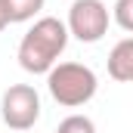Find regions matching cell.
<instances>
[{
    "instance_id": "cell-1",
    "label": "cell",
    "mask_w": 133,
    "mask_h": 133,
    "mask_svg": "<svg viewBox=\"0 0 133 133\" xmlns=\"http://www.w3.org/2000/svg\"><path fill=\"white\" fill-rule=\"evenodd\" d=\"M68 46V28L56 16L37 19L19 43V65L31 74H46Z\"/></svg>"
},
{
    "instance_id": "cell-2",
    "label": "cell",
    "mask_w": 133,
    "mask_h": 133,
    "mask_svg": "<svg viewBox=\"0 0 133 133\" xmlns=\"http://www.w3.org/2000/svg\"><path fill=\"white\" fill-rule=\"evenodd\" d=\"M46 87H50V96L65 105V108H77V105H87V102L96 96V74L90 65H81V62H59L46 71Z\"/></svg>"
},
{
    "instance_id": "cell-3",
    "label": "cell",
    "mask_w": 133,
    "mask_h": 133,
    "mask_svg": "<svg viewBox=\"0 0 133 133\" xmlns=\"http://www.w3.org/2000/svg\"><path fill=\"white\" fill-rule=\"evenodd\" d=\"M0 115H3V124L16 133L31 130L40 118V96L31 84H12L3 99H0Z\"/></svg>"
},
{
    "instance_id": "cell-4",
    "label": "cell",
    "mask_w": 133,
    "mask_h": 133,
    "mask_svg": "<svg viewBox=\"0 0 133 133\" xmlns=\"http://www.w3.org/2000/svg\"><path fill=\"white\" fill-rule=\"evenodd\" d=\"M68 37L81 43H99L108 31V6L102 0H74L68 9Z\"/></svg>"
},
{
    "instance_id": "cell-5",
    "label": "cell",
    "mask_w": 133,
    "mask_h": 133,
    "mask_svg": "<svg viewBox=\"0 0 133 133\" xmlns=\"http://www.w3.org/2000/svg\"><path fill=\"white\" fill-rule=\"evenodd\" d=\"M108 74L118 84L133 81V37H124V40H118L111 46V53H108Z\"/></svg>"
},
{
    "instance_id": "cell-6",
    "label": "cell",
    "mask_w": 133,
    "mask_h": 133,
    "mask_svg": "<svg viewBox=\"0 0 133 133\" xmlns=\"http://www.w3.org/2000/svg\"><path fill=\"white\" fill-rule=\"evenodd\" d=\"M46 0H0L3 6V16H6V25H16V22H28L34 19L40 9H43Z\"/></svg>"
},
{
    "instance_id": "cell-7",
    "label": "cell",
    "mask_w": 133,
    "mask_h": 133,
    "mask_svg": "<svg viewBox=\"0 0 133 133\" xmlns=\"http://www.w3.org/2000/svg\"><path fill=\"white\" fill-rule=\"evenodd\" d=\"M56 133H96V124L87 115H68L65 121L56 127Z\"/></svg>"
},
{
    "instance_id": "cell-8",
    "label": "cell",
    "mask_w": 133,
    "mask_h": 133,
    "mask_svg": "<svg viewBox=\"0 0 133 133\" xmlns=\"http://www.w3.org/2000/svg\"><path fill=\"white\" fill-rule=\"evenodd\" d=\"M115 22L121 31H133V0H118L115 3Z\"/></svg>"
},
{
    "instance_id": "cell-9",
    "label": "cell",
    "mask_w": 133,
    "mask_h": 133,
    "mask_svg": "<svg viewBox=\"0 0 133 133\" xmlns=\"http://www.w3.org/2000/svg\"><path fill=\"white\" fill-rule=\"evenodd\" d=\"M6 28V16H3V6H0V31Z\"/></svg>"
}]
</instances>
